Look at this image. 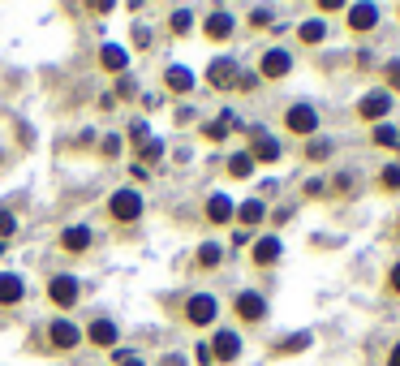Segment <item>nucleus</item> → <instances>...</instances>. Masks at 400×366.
<instances>
[{
    "instance_id": "11",
    "label": "nucleus",
    "mask_w": 400,
    "mask_h": 366,
    "mask_svg": "<svg viewBox=\"0 0 400 366\" xmlns=\"http://www.w3.org/2000/svg\"><path fill=\"white\" fill-rule=\"evenodd\" d=\"M233 216H237V207H233L228 194H211V198H207V220H211V225H228Z\"/></svg>"
},
{
    "instance_id": "27",
    "label": "nucleus",
    "mask_w": 400,
    "mask_h": 366,
    "mask_svg": "<svg viewBox=\"0 0 400 366\" xmlns=\"http://www.w3.org/2000/svg\"><path fill=\"white\" fill-rule=\"evenodd\" d=\"M18 233V220H13V211H5V207H0V242H5V237H13Z\"/></svg>"
},
{
    "instance_id": "7",
    "label": "nucleus",
    "mask_w": 400,
    "mask_h": 366,
    "mask_svg": "<svg viewBox=\"0 0 400 366\" xmlns=\"http://www.w3.org/2000/svg\"><path fill=\"white\" fill-rule=\"evenodd\" d=\"M237 354H242V336H237V332H215L211 358H215V362H233Z\"/></svg>"
},
{
    "instance_id": "25",
    "label": "nucleus",
    "mask_w": 400,
    "mask_h": 366,
    "mask_svg": "<svg viewBox=\"0 0 400 366\" xmlns=\"http://www.w3.org/2000/svg\"><path fill=\"white\" fill-rule=\"evenodd\" d=\"M228 121H233V113H224V121H215V125H202V130H207V138H211V142H220L224 134H228Z\"/></svg>"
},
{
    "instance_id": "29",
    "label": "nucleus",
    "mask_w": 400,
    "mask_h": 366,
    "mask_svg": "<svg viewBox=\"0 0 400 366\" xmlns=\"http://www.w3.org/2000/svg\"><path fill=\"white\" fill-rule=\"evenodd\" d=\"M375 142L379 147H396V130L392 125H375Z\"/></svg>"
},
{
    "instance_id": "39",
    "label": "nucleus",
    "mask_w": 400,
    "mask_h": 366,
    "mask_svg": "<svg viewBox=\"0 0 400 366\" xmlns=\"http://www.w3.org/2000/svg\"><path fill=\"white\" fill-rule=\"evenodd\" d=\"M388 284H392V293H400V263L392 267V280H388Z\"/></svg>"
},
{
    "instance_id": "3",
    "label": "nucleus",
    "mask_w": 400,
    "mask_h": 366,
    "mask_svg": "<svg viewBox=\"0 0 400 366\" xmlns=\"http://www.w3.org/2000/svg\"><path fill=\"white\" fill-rule=\"evenodd\" d=\"M215 297L211 293H194V297H189V306H185V314H189V323H198V328H207V323H211L215 319Z\"/></svg>"
},
{
    "instance_id": "31",
    "label": "nucleus",
    "mask_w": 400,
    "mask_h": 366,
    "mask_svg": "<svg viewBox=\"0 0 400 366\" xmlns=\"http://www.w3.org/2000/svg\"><path fill=\"white\" fill-rule=\"evenodd\" d=\"M189 22H194V18H189L185 9H177V13H172V30H177V35H185V30H189Z\"/></svg>"
},
{
    "instance_id": "15",
    "label": "nucleus",
    "mask_w": 400,
    "mask_h": 366,
    "mask_svg": "<svg viewBox=\"0 0 400 366\" xmlns=\"http://www.w3.org/2000/svg\"><path fill=\"white\" fill-rule=\"evenodd\" d=\"M86 336L99 345V349H112V345H117V328H112L108 319H95V323L86 328Z\"/></svg>"
},
{
    "instance_id": "1",
    "label": "nucleus",
    "mask_w": 400,
    "mask_h": 366,
    "mask_svg": "<svg viewBox=\"0 0 400 366\" xmlns=\"http://www.w3.org/2000/svg\"><path fill=\"white\" fill-rule=\"evenodd\" d=\"M108 211H112V220L130 225V220L142 216V194H138V190H117V194H112V203H108Z\"/></svg>"
},
{
    "instance_id": "42",
    "label": "nucleus",
    "mask_w": 400,
    "mask_h": 366,
    "mask_svg": "<svg viewBox=\"0 0 400 366\" xmlns=\"http://www.w3.org/2000/svg\"><path fill=\"white\" fill-rule=\"evenodd\" d=\"M388 366H400V345H396L392 354H388Z\"/></svg>"
},
{
    "instance_id": "32",
    "label": "nucleus",
    "mask_w": 400,
    "mask_h": 366,
    "mask_svg": "<svg viewBox=\"0 0 400 366\" xmlns=\"http://www.w3.org/2000/svg\"><path fill=\"white\" fill-rule=\"evenodd\" d=\"M383 185H388V190H400V168H396V164L383 168Z\"/></svg>"
},
{
    "instance_id": "14",
    "label": "nucleus",
    "mask_w": 400,
    "mask_h": 366,
    "mask_svg": "<svg viewBox=\"0 0 400 366\" xmlns=\"http://www.w3.org/2000/svg\"><path fill=\"white\" fill-rule=\"evenodd\" d=\"M375 22H379L375 5H353V9H349V26H353V30H370Z\"/></svg>"
},
{
    "instance_id": "13",
    "label": "nucleus",
    "mask_w": 400,
    "mask_h": 366,
    "mask_svg": "<svg viewBox=\"0 0 400 366\" xmlns=\"http://www.w3.org/2000/svg\"><path fill=\"white\" fill-rule=\"evenodd\" d=\"M47 332H52V345H56V349H73L78 341H82V328H73L69 319H56Z\"/></svg>"
},
{
    "instance_id": "38",
    "label": "nucleus",
    "mask_w": 400,
    "mask_h": 366,
    "mask_svg": "<svg viewBox=\"0 0 400 366\" xmlns=\"http://www.w3.org/2000/svg\"><path fill=\"white\" fill-rule=\"evenodd\" d=\"M254 26H271V13L267 9H254Z\"/></svg>"
},
{
    "instance_id": "33",
    "label": "nucleus",
    "mask_w": 400,
    "mask_h": 366,
    "mask_svg": "<svg viewBox=\"0 0 400 366\" xmlns=\"http://www.w3.org/2000/svg\"><path fill=\"white\" fill-rule=\"evenodd\" d=\"M259 87V73H237V91H254Z\"/></svg>"
},
{
    "instance_id": "26",
    "label": "nucleus",
    "mask_w": 400,
    "mask_h": 366,
    "mask_svg": "<svg viewBox=\"0 0 400 366\" xmlns=\"http://www.w3.org/2000/svg\"><path fill=\"white\" fill-rule=\"evenodd\" d=\"M306 345H310V332H301V336H289V341H284L276 354H297V349H306Z\"/></svg>"
},
{
    "instance_id": "34",
    "label": "nucleus",
    "mask_w": 400,
    "mask_h": 366,
    "mask_svg": "<svg viewBox=\"0 0 400 366\" xmlns=\"http://www.w3.org/2000/svg\"><path fill=\"white\" fill-rule=\"evenodd\" d=\"M99 151H104V155H121V138H112V134H108V138L99 142Z\"/></svg>"
},
{
    "instance_id": "2",
    "label": "nucleus",
    "mask_w": 400,
    "mask_h": 366,
    "mask_svg": "<svg viewBox=\"0 0 400 366\" xmlns=\"http://www.w3.org/2000/svg\"><path fill=\"white\" fill-rule=\"evenodd\" d=\"M284 125H289L293 134H314L318 130V113H314L310 104H293L289 117H284Z\"/></svg>"
},
{
    "instance_id": "10",
    "label": "nucleus",
    "mask_w": 400,
    "mask_h": 366,
    "mask_svg": "<svg viewBox=\"0 0 400 366\" xmlns=\"http://www.w3.org/2000/svg\"><path fill=\"white\" fill-rule=\"evenodd\" d=\"M22 297H26V284H22V276L0 272V306H18Z\"/></svg>"
},
{
    "instance_id": "12",
    "label": "nucleus",
    "mask_w": 400,
    "mask_h": 366,
    "mask_svg": "<svg viewBox=\"0 0 400 366\" xmlns=\"http://www.w3.org/2000/svg\"><path fill=\"white\" fill-rule=\"evenodd\" d=\"M254 164H276L280 160V142L271 138V134H254Z\"/></svg>"
},
{
    "instance_id": "36",
    "label": "nucleus",
    "mask_w": 400,
    "mask_h": 366,
    "mask_svg": "<svg viewBox=\"0 0 400 366\" xmlns=\"http://www.w3.org/2000/svg\"><path fill=\"white\" fill-rule=\"evenodd\" d=\"M388 82L400 91V60H392V65H388Z\"/></svg>"
},
{
    "instance_id": "19",
    "label": "nucleus",
    "mask_w": 400,
    "mask_h": 366,
    "mask_svg": "<svg viewBox=\"0 0 400 366\" xmlns=\"http://www.w3.org/2000/svg\"><path fill=\"white\" fill-rule=\"evenodd\" d=\"M276 259H280V242H276V237H263V242L254 246V263H259V267H271Z\"/></svg>"
},
{
    "instance_id": "17",
    "label": "nucleus",
    "mask_w": 400,
    "mask_h": 366,
    "mask_svg": "<svg viewBox=\"0 0 400 366\" xmlns=\"http://www.w3.org/2000/svg\"><path fill=\"white\" fill-rule=\"evenodd\" d=\"M164 82H168V91H172V95H185L189 87H194V73L181 69V65H172V69L164 73Z\"/></svg>"
},
{
    "instance_id": "23",
    "label": "nucleus",
    "mask_w": 400,
    "mask_h": 366,
    "mask_svg": "<svg viewBox=\"0 0 400 366\" xmlns=\"http://www.w3.org/2000/svg\"><path fill=\"white\" fill-rule=\"evenodd\" d=\"M228 172H233V177H250V172H254V155H250V151L233 155V160H228Z\"/></svg>"
},
{
    "instance_id": "8",
    "label": "nucleus",
    "mask_w": 400,
    "mask_h": 366,
    "mask_svg": "<svg viewBox=\"0 0 400 366\" xmlns=\"http://www.w3.org/2000/svg\"><path fill=\"white\" fill-rule=\"evenodd\" d=\"M293 69V56L284 52V47H271V52H263V78H284Z\"/></svg>"
},
{
    "instance_id": "24",
    "label": "nucleus",
    "mask_w": 400,
    "mask_h": 366,
    "mask_svg": "<svg viewBox=\"0 0 400 366\" xmlns=\"http://www.w3.org/2000/svg\"><path fill=\"white\" fill-rule=\"evenodd\" d=\"M198 263H202V267H220V246L207 242V246L198 250Z\"/></svg>"
},
{
    "instance_id": "41",
    "label": "nucleus",
    "mask_w": 400,
    "mask_h": 366,
    "mask_svg": "<svg viewBox=\"0 0 400 366\" xmlns=\"http://www.w3.org/2000/svg\"><path fill=\"white\" fill-rule=\"evenodd\" d=\"M159 366H185V358H177V354H168V358L159 362Z\"/></svg>"
},
{
    "instance_id": "18",
    "label": "nucleus",
    "mask_w": 400,
    "mask_h": 366,
    "mask_svg": "<svg viewBox=\"0 0 400 366\" xmlns=\"http://www.w3.org/2000/svg\"><path fill=\"white\" fill-rule=\"evenodd\" d=\"M60 246H65V250H73V254H82V250L91 246V229H82V225L65 229V237H60Z\"/></svg>"
},
{
    "instance_id": "20",
    "label": "nucleus",
    "mask_w": 400,
    "mask_h": 366,
    "mask_svg": "<svg viewBox=\"0 0 400 366\" xmlns=\"http://www.w3.org/2000/svg\"><path fill=\"white\" fill-rule=\"evenodd\" d=\"M233 35V18L228 13H211L207 18V39H228Z\"/></svg>"
},
{
    "instance_id": "9",
    "label": "nucleus",
    "mask_w": 400,
    "mask_h": 366,
    "mask_svg": "<svg viewBox=\"0 0 400 366\" xmlns=\"http://www.w3.org/2000/svg\"><path fill=\"white\" fill-rule=\"evenodd\" d=\"M47 297H52L56 306H73L78 301V280L73 276H56L52 284H47Z\"/></svg>"
},
{
    "instance_id": "21",
    "label": "nucleus",
    "mask_w": 400,
    "mask_h": 366,
    "mask_svg": "<svg viewBox=\"0 0 400 366\" xmlns=\"http://www.w3.org/2000/svg\"><path fill=\"white\" fill-rule=\"evenodd\" d=\"M263 216H267V211H263V203H259V198L242 203V211H237V220H242L246 229H250V225H263Z\"/></svg>"
},
{
    "instance_id": "16",
    "label": "nucleus",
    "mask_w": 400,
    "mask_h": 366,
    "mask_svg": "<svg viewBox=\"0 0 400 366\" xmlns=\"http://www.w3.org/2000/svg\"><path fill=\"white\" fill-rule=\"evenodd\" d=\"M125 60H130V56H125V47H117V43H104V47H99V65H104V69L121 73Z\"/></svg>"
},
{
    "instance_id": "4",
    "label": "nucleus",
    "mask_w": 400,
    "mask_h": 366,
    "mask_svg": "<svg viewBox=\"0 0 400 366\" xmlns=\"http://www.w3.org/2000/svg\"><path fill=\"white\" fill-rule=\"evenodd\" d=\"M237 73H242V65H237L233 56H220L211 69H207V82L211 87H237Z\"/></svg>"
},
{
    "instance_id": "30",
    "label": "nucleus",
    "mask_w": 400,
    "mask_h": 366,
    "mask_svg": "<svg viewBox=\"0 0 400 366\" xmlns=\"http://www.w3.org/2000/svg\"><path fill=\"white\" fill-rule=\"evenodd\" d=\"M130 138H134V147H138V142H151V130H147V121H134V125H130Z\"/></svg>"
},
{
    "instance_id": "22",
    "label": "nucleus",
    "mask_w": 400,
    "mask_h": 366,
    "mask_svg": "<svg viewBox=\"0 0 400 366\" xmlns=\"http://www.w3.org/2000/svg\"><path fill=\"white\" fill-rule=\"evenodd\" d=\"M297 35H301V43H318V39L327 35V26L318 22V18H310V22H301V30H297Z\"/></svg>"
},
{
    "instance_id": "35",
    "label": "nucleus",
    "mask_w": 400,
    "mask_h": 366,
    "mask_svg": "<svg viewBox=\"0 0 400 366\" xmlns=\"http://www.w3.org/2000/svg\"><path fill=\"white\" fill-rule=\"evenodd\" d=\"M134 43L147 47V43H151V30H147V26H134Z\"/></svg>"
},
{
    "instance_id": "40",
    "label": "nucleus",
    "mask_w": 400,
    "mask_h": 366,
    "mask_svg": "<svg viewBox=\"0 0 400 366\" xmlns=\"http://www.w3.org/2000/svg\"><path fill=\"white\" fill-rule=\"evenodd\" d=\"M117 366H142L138 358H130V354H117Z\"/></svg>"
},
{
    "instance_id": "37",
    "label": "nucleus",
    "mask_w": 400,
    "mask_h": 366,
    "mask_svg": "<svg viewBox=\"0 0 400 366\" xmlns=\"http://www.w3.org/2000/svg\"><path fill=\"white\" fill-rule=\"evenodd\" d=\"M117 95H125V100H130V95H138V91H134L130 78H121V82H117Z\"/></svg>"
},
{
    "instance_id": "5",
    "label": "nucleus",
    "mask_w": 400,
    "mask_h": 366,
    "mask_svg": "<svg viewBox=\"0 0 400 366\" xmlns=\"http://www.w3.org/2000/svg\"><path fill=\"white\" fill-rule=\"evenodd\" d=\"M357 113L366 117V121H383L392 113V95L388 91H375V95H366V100L357 104Z\"/></svg>"
},
{
    "instance_id": "28",
    "label": "nucleus",
    "mask_w": 400,
    "mask_h": 366,
    "mask_svg": "<svg viewBox=\"0 0 400 366\" xmlns=\"http://www.w3.org/2000/svg\"><path fill=\"white\" fill-rule=\"evenodd\" d=\"M159 155H164V142H159V138H151V142H142V160H147V164H155Z\"/></svg>"
},
{
    "instance_id": "6",
    "label": "nucleus",
    "mask_w": 400,
    "mask_h": 366,
    "mask_svg": "<svg viewBox=\"0 0 400 366\" xmlns=\"http://www.w3.org/2000/svg\"><path fill=\"white\" fill-rule=\"evenodd\" d=\"M237 314H242L246 323H259L263 314H267V301H263V293H237Z\"/></svg>"
}]
</instances>
